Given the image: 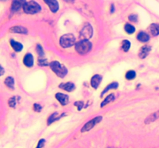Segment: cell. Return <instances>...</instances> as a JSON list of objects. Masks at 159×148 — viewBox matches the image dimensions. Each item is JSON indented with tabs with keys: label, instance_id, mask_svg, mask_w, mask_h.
<instances>
[{
	"label": "cell",
	"instance_id": "obj_15",
	"mask_svg": "<svg viewBox=\"0 0 159 148\" xmlns=\"http://www.w3.org/2000/svg\"><path fill=\"white\" fill-rule=\"evenodd\" d=\"M25 2H21V1H13L12 3L11 10L13 12H16L20 9V8L23 7V4Z\"/></svg>",
	"mask_w": 159,
	"mask_h": 148
},
{
	"label": "cell",
	"instance_id": "obj_6",
	"mask_svg": "<svg viewBox=\"0 0 159 148\" xmlns=\"http://www.w3.org/2000/svg\"><path fill=\"white\" fill-rule=\"evenodd\" d=\"M101 120H102V117H95L94 119L89 120L87 123H85V125L83 126V127L81 128V131L82 133H84V132L90 131L92 128H93V127L96 125L97 123H99Z\"/></svg>",
	"mask_w": 159,
	"mask_h": 148
},
{
	"label": "cell",
	"instance_id": "obj_19",
	"mask_svg": "<svg viewBox=\"0 0 159 148\" xmlns=\"http://www.w3.org/2000/svg\"><path fill=\"white\" fill-rule=\"evenodd\" d=\"M118 86H119L118 83H116V82H113V83H112L111 84L108 85V86L103 90V92H102V93H101V96H103V95H104L107 91L109 90H112V89H117L118 88Z\"/></svg>",
	"mask_w": 159,
	"mask_h": 148
},
{
	"label": "cell",
	"instance_id": "obj_10",
	"mask_svg": "<svg viewBox=\"0 0 159 148\" xmlns=\"http://www.w3.org/2000/svg\"><path fill=\"white\" fill-rule=\"evenodd\" d=\"M23 64L27 67H32L33 65V57L32 54L27 53L23 58Z\"/></svg>",
	"mask_w": 159,
	"mask_h": 148
},
{
	"label": "cell",
	"instance_id": "obj_12",
	"mask_svg": "<svg viewBox=\"0 0 159 148\" xmlns=\"http://www.w3.org/2000/svg\"><path fill=\"white\" fill-rule=\"evenodd\" d=\"M101 81H102V77L100 75L96 74V75L93 76L91 79V86L93 88L96 89L100 84Z\"/></svg>",
	"mask_w": 159,
	"mask_h": 148
},
{
	"label": "cell",
	"instance_id": "obj_33",
	"mask_svg": "<svg viewBox=\"0 0 159 148\" xmlns=\"http://www.w3.org/2000/svg\"><path fill=\"white\" fill-rule=\"evenodd\" d=\"M4 73H5V70H4V68L2 67V66H0V77H1V76L3 75Z\"/></svg>",
	"mask_w": 159,
	"mask_h": 148
},
{
	"label": "cell",
	"instance_id": "obj_29",
	"mask_svg": "<svg viewBox=\"0 0 159 148\" xmlns=\"http://www.w3.org/2000/svg\"><path fill=\"white\" fill-rule=\"evenodd\" d=\"M129 19H130L131 22H137L138 21V15L136 14H132V15H129Z\"/></svg>",
	"mask_w": 159,
	"mask_h": 148
},
{
	"label": "cell",
	"instance_id": "obj_9",
	"mask_svg": "<svg viewBox=\"0 0 159 148\" xmlns=\"http://www.w3.org/2000/svg\"><path fill=\"white\" fill-rule=\"evenodd\" d=\"M44 2L46 4H47V6H49L50 9L51 10L52 12H56L58 10V8H59V5H58V2L57 1H54V0H45Z\"/></svg>",
	"mask_w": 159,
	"mask_h": 148
},
{
	"label": "cell",
	"instance_id": "obj_30",
	"mask_svg": "<svg viewBox=\"0 0 159 148\" xmlns=\"http://www.w3.org/2000/svg\"><path fill=\"white\" fill-rule=\"evenodd\" d=\"M41 109H42V106H41V105H40V104H35L34 105H33V110H34L35 111L41 112Z\"/></svg>",
	"mask_w": 159,
	"mask_h": 148
},
{
	"label": "cell",
	"instance_id": "obj_8",
	"mask_svg": "<svg viewBox=\"0 0 159 148\" xmlns=\"http://www.w3.org/2000/svg\"><path fill=\"white\" fill-rule=\"evenodd\" d=\"M151 50V47L150 46L145 45V46H142L141 48V50H140L138 56H139V57L141 58V59H144L145 57H147V56L150 52Z\"/></svg>",
	"mask_w": 159,
	"mask_h": 148
},
{
	"label": "cell",
	"instance_id": "obj_21",
	"mask_svg": "<svg viewBox=\"0 0 159 148\" xmlns=\"http://www.w3.org/2000/svg\"><path fill=\"white\" fill-rule=\"evenodd\" d=\"M58 114L56 112V113L53 114L51 116H50V117H49L48 120H47V124H48V125H50V123H53V122L55 121V120H57L60 119L61 117H63V116L64 115V114H63V115L60 116V117H58Z\"/></svg>",
	"mask_w": 159,
	"mask_h": 148
},
{
	"label": "cell",
	"instance_id": "obj_13",
	"mask_svg": "<svg viewBox=\"0 0 159 148\" xmlns=\"http://www.w3.org/2000/svg\"><path fill=\"white\" fill-rule=\"evenodd\" d=\"M149 33H151V36H156L158 35H159V24L157 23H153L148 28Z\"/></svg>",
	"mask_w": 159,
	"mask_h": 148
},
{
	"label": "cell",
	"instance_id": "obj_34",
	"mask_svg": "<svg viewBox=\"0 0 159 148\" xmlns=\"http://www.w3.org/2000/svg\"><path fill=\"white\" fill-rule=\"evenodd\" d=\"M108 148H115V147H108Z\"/></svg>",
	"mask_w": 159,
	"mask_h": 148
},
{
	"label": "cell",
	"instance_id": "obj_18",
	"mask_svg": "<svg viewBox=\"0 0 159 148\" xmlns=\"http://www.w3.org/2000/svg\"><path fill=\"white\" fill-rule=\"evenodd\" d=\"M159 117V111L158 112H155V113H154V114H151L150 116H148L147 118H146L145 120V123L146 124H148V123H151V122H154L156 119H158V118Z\"/></svg>",
	"mask_w": 159,
	"mask_h": 148
},
{
	"label": "cell",
	"instance_id": "obj_3",
	"mask_svg": "<svg viewBox=\"0 0 159 148\" xmlns=\"http://www.w3.org/2000/svg\"><path fill=\"white\" fill-rule=\"evenodd\" d=\"M92 48V43L89 40H81L75 44V50L81 55L86 54L90 51Z\"/></svg>",
	"mask_w": 159,
	"mask_h": 148
},
{
	"label": "cell",
	"instance_id": "obj_31",
	"mask_svg": "<svg viewBox=\"0 0 159 148\" xmlns=\"http://www.w3.org/2000/svg\"><path fill=\"white\" fill-rule=\"evenodd\" d=\"M76 106H78V110H81V108L83 107V102H81V101H78L75 104Z\"/></svg>",
	"mask_w": 159,
	"mask_h": 148
},
{
	"label": "cell",
	"instance_id": "obj_2",
	"mask_svg": "<svg viewBox=\"0 0 159 148\" xmlns=\"http://www.w3.org/2000/svg\"><path fill=\"white\" fill-rule=\"evenodd\" d=\"M23 11L27 14H35L41 11V6L34 1L25 2L23 6Z\"/></svg>",
	"mask_w": 159,
	"mask_h": 148
},
{
	"label": "cell",
	"instance_id": "obj_20",
	"mask_svg": "<svg viewBox=\"0 0 159 148\" xmlns=\"http://www.w3.org/2000/svg\"><path fill=\"white\" fill-rule=\"evenodd\" d=\"M5 84L7 87H9L11 90H13L14 89V79L13 77H7L6 79H5Z\"/></svg>",
	"mask_w": 159,
	"mask_h": 148
},
{
	"label": "cell",
	"instance_id": "obj_5",
	"mask_svg": "<svg viewBox=\"0 0 159 148\" xmlns=\"http://www.w3.org/2000/svg\"><path fill=\"white\" fill-rule=\"evenodd\" d=\"M93 34V29L92 26L87 23L84 26V27L80 31V36L82 39V40H88L92 36Z\"/></svg>",
	"mask_w": 159,
	"mask_h": 148
},
{
	"label": "cell",
	"instance_id": "obj_16",
	"mask_svg": "<svg viewBox=\"0 0 159 148\" xmlns=\"http://www.w3.org/2000/svg\"><path fill=\"white\" fill-rule=\"evenodd\" d=\"M10 45H11V46L16 52H20L23 50V45L20 42H16V41L13 40V39L10 40Z\"/></svg>",
	"mask_w": 159,
	"mask_h": 148
},
{
	"label": "cell",
	"instance_id": "obj_24",
	"mask_svg": "<svg viewBox=\"0 0 159 148\" xmlns=\"http://www.w3.org/2000/svg\"><path fill=\"white\" fill-rule=\"evenodd\" d=\"M136 77V73L134 70H130L126 73V79L128 80H131L134 79Z\"/></svg>",
	"mask_w": 159,
	"mask_h": 148
},
{
	"label": "cell",
	"instance_id": "obj_22",
	"mask_svg": "<svg viewBox=\"0 0 159 148\" xmlns=\"http://www.w3.org/2000/svg\"><path fill=\"white\" fill-rule=\"evenodd\" d=\"M113 99H114V95L113 94L109 95L105 99L103 102H102V104H101V107H103L104 106H106L107 104H109V103L111 102L112 100H113Z\"/></svg>",
	"mask_w": 159,
	"mask_h": 148
},
{
	"label": "cell",
	"instance_id": "obj_7",
	"mask_svg": "<svg viewBox=\"0 0 159 148\" xmlns=\"http://www.w3.org/2000/svg\"><path fill=\"white\" fill-rule=\"evenodd\" d=\"M55 97H56L57 100L60 102V104L63 106H65L68 104V101H69V97H68V95L64 94V93H58L55 95Z\"/></svg>",
	"mask_w": 159,
	"mask_h": 148
},
{
	"label": "cell",
	"instance_id": "obj_27",
	"mask_svg": "<svg viewBox=\"0 0 159 148\" xmlns=\"http://www.w3.org/2000/svg\"><path fill=\"white\" fill-rule=\"evenodd\" d=\"M37 53H38L39 56H40V57H44V52L42 46H41L40 44L37 45Z\"/></svg>",
	"mask_w": 159,
	"mask_h": 148
},
{
	"label": "cell",
	"instance_id": "obj_17",
	"mask_svg": "<svg viewBox=\"0 0 159 148\" xmlns=\"http://www.w3.org/2000/svg\"><path fill=\"white\" fill-rule=\"evenodd\" d=\"M137 39H138L140 42H146L149 40L150 37L146 33H144V32H140L138 34V36H137Z\"/></svg>",
	"mask_w": 159,
	"mask_h": 148
},
{
	"label": "cell",
	"instance_id": "obj_32",
	"mask_svg": "<svg viewBox=\"0 0 159 148\" xmlns=\"http://www.w3.org/2000/svg\"><path fill=\"white\" fill-rule=\"evenodd\" d=\"M44 144H45V140L41 139V141H39L38 145H37V147L36 148H43L44 147Z\"/></svg>",
	"mask_w": 159,
	"mask_h": 148
},
{
	"label": "cell",
	"instance_id": "obj_11",
	"mask_svg": "<svg viewBox=\"0 0 159 148\" xmlns=\"http://www.w3.org/2000/svg\"><path fill=\"white\" fill-rule=\"evenodd\" d=\"M10 33H22V34H27V29L24 28L23 26H16L11 27L10 29Z\"/></svg>",
	"mask_w": 159,
	"mask_h": 148
},
{
	"label": "cell",
	"instance_id": "obj_28",
	"mask_svg": "<svg viewBox=\"0 0 159 148\" xmlns=\"http://www.w3.org/2000/svg\"><path fill=\"white\" fill-rule=\"evenodd\" d=\"M9 105H10V107H15L16 105V97H12L9 100Z\"/></svg>",
	"mask_w": 159,
	"mask_h": 148
},
{
	"label": "cell",
	"instance_id": "obj_1",
	"mask_svg": "<svg viewBox=\"0 0 159 148\" xmlns=\"http://www.w3.org/2000/svg\"><path fill=\"white\" fill-rule=\"evenodd\" d=\"M50 69H52L53 72L55 73L58 77L63 78L66 76V74L68 73V69L64 66L61 65V64L58 61H53L50 63Z\"/></svg>",
	"mask_w": 159,
	"mask_h": 148
},
{
	"label": "cell",
	"instance_id": "obj_26",
	"mask_svg": "<svg viewBox=\"0 0 159 148\" xmlns=\"http://www.w3.org/2000/svg\"><path fill=\"white\" fill-rule=\"evenodd\" d=\"M38 63L40 66H48L50 64L48 63V62L46 59H44V57H40L38 60Z\"/></svg>",
	"mask_w": 159,
	"mask_h": 148
},
{
	"label": "cell",
	"instance_id": "obj_4",
	"mask_svg": "<svg viewBox=\"0 0 159 148\" xmlns=\"http://www.w3.org/2000/svg\"><path fill=\"white\" fill-rule=\"evenodd\" d=\"M75 42V38L74 36V35L68 33L62 36L60 39V45L64 47V48H68L73 46L74 43Z\"/></svg>",
	"mask_w": 159,
	"mask_h": 148
},
{
	"label": "cell",
	"instance_id": "obj_23",
	"mask_svg": "<svg viewBox=\"0 0 159 148\" xmlns=\"http://www.w3.org/2000/svg\"><path fill=\"white\" fill-rule=\"evenodd\" d=\"M124 29H125V31H126L128 34H132V33H134L135 32L134 26H133L132 25H130V24H126L125 27H124Z\"/></svg>",
	"mask_w": 159,
	"mask_h": 148
},
{
	"label": "cell",
	"instance_id": "obj_14",
	"mask_svg": "<svg viewBox=\"0 0 159 148\" xmlns=\"http://www.w3.org/2000/svg\"><path fill=\"white\" fill-rule=\"evenodd\" d=\"M59 87L61 89L64 90L65 91H68V92H72V91H73L75 89V86L72 83H61V84L59 85Z\"/></svg>",
	"mask_w": 159,
	"mask_h": 148
},
{
	"label": "cell",
	"instance_id": "obj_25",
	"mask_svg": "<svg viewBox=\"0 0 159 148\" xmlns=\"http://www.w3.org/2000/svg\"><path fill=\"white\" fill-rule=\"evenodd\" d=\"M130 47V42L128 40H124L122 42V49L125 52H127Z\"/></svg>",
	"mask_w": 159,
	"mask_h": 148
}]
</instances>
